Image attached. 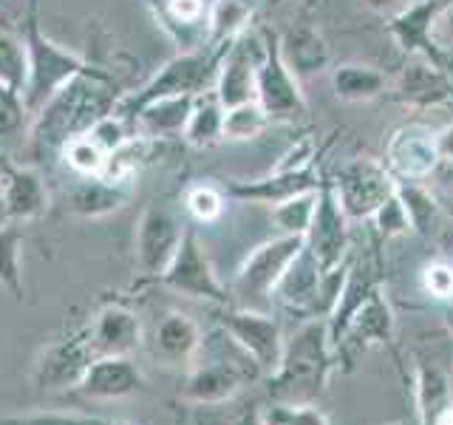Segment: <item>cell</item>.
I'll return each instance as SVG.
<instances>
[{
    "instance_id": "6da1fadb",
    "label": "cell",
    "mask_w": 453,
    "mask_h": 425,
    "mask_svg": "<svg viewBox=\"0 0 453 425\" xmlns=\"http://www.w3.org/2000/svg\"><path fill=\"white\" fill-rule=\"evenodd\" d=\"M119 99V85L103 68L94 66L74 77L32 117V128H28L32 159L42 162L46 156H60L68 139L88 134L99 120L117 108Z\"/></svg>"
},
{
    "instance_id": "7a4b0ae2",
    "label": "cell",
    "mask_w": 453,
    "mask_h": 425,
    "mask_svg": "<svg viewBox=\"0 0 453 425\" xmlns=\"http://www.w3.org/2000/svg\"><path fill=\"white\" fill-rule=\"evenodd\" d=\"M340 368L326 318H309L283 340L280 363L269 375V394L275 403H315Z\"/></svg>"
},
{
    "instance_id": "3957f363",
    "label": "cell",
    "mask_w": 453,
    "mask_h": 425,
    "mask_svg": "<svg viewBox=\"0 0 453 425\" xmlns=\"http://www.w3.org/2000/svg\"><path fill=\"white\" fill-rule=\"evenodd\" d=\"M264 377L261 366L250 352L241 349L221 326L202 335L196 358L190 360L188 377L181 382V397L196 406H219Z\"/></svg>"
},
{
    "instance_id": "277c9868",
    "label": "cell",
    "mask_w": 453,
    "mask_h": 425,
    "mask_svg": "<svg viewBox=\"0 0 453 425\" xmlns=\"http://www.w3.org/2000/svg\"><path fill=\"white\" fill-rule=\"evenodd\" d=\"M23 42L28 54V74H26V89L20 97H23V108L28 117H35L63 85H68L74 77L94 68L85 57L57 46V42L42 32L40 0H28V6H26Z\"/></svg>"
},
{
    "instance_id": "5b68a950",
    "label": "cell",
    "mask_w": 453,
    "mask_h": 425,
    "mask_svg": "<svg viewBox=\"0 0 453 425\" xmlns=\"http://www.w3.org/2000/svg\"><path fill=\"white\" fill-rule=\"evenodd\" d=\"M233 42L204 46V49H196V51H179L176 57H170L167 63H162L159 68H156L145 85H139L136 91L122 94V99L113 111H117L122 120L131 122L139 108L156 103V99L210 91L212 82H216L221 57L226 54V49H230Z\"/></svg>"
},
{
    "instance_id": "8992f818",
    "label": "cell",
    "mask_w": 453,
    "mask_h": 425,
    "mask_svg": "<svg viewBox=\"0 0 453 425\" xmlns=\"http://www.w3.org/2000/svg\"><path fill=\"white\" fill-rule=\"evenodd\" d=\"M255 103L264 108L269 122L297 125L306 120L309 105L287 60L280 54V35L273 28H261V57L255 68Z\"/></svg>"
},
{
    "instance_id": "52a82bcc",
    "label": "cell",
    "mask_w": 453,
    "mask_h": 425,
    "mask_svg": "<svg viewBox=\"0 0 453 425\" xmlns=\"http://www.w3.org/2000/svg\"><path fill=\"white\" fill-rule=\"evenodd\" d=\"M303 247H306L303 236H278L255 247L233 278L230 287L233 304L258 309V304L269 301L280 275L287 273V267L297 259V252Z\"/></svg>"
},
{
    "instance_id": "ba28073f",
    "label": "cell",
    "mask_w": 453,
    "mask_h": 425,
    "mask_svg": "<svg viewBox=\"0 0 453 425\" xmlns=\"http://www.w3.org/2000/svg\"><path fill=\"white\" fill-rule=\"evenodd\" d=\"M153 283L173 290L179 295L198 298V301H210L216 306L233 304L230 290L221 283L216 267H212L210 255L202 244V238H198L196 227H190V224L184 227L181 244L173 255V261L167 264V269Z\"/></svg>"
},
{
    "instance_id": "9c48e42d",
    "label": "cell",
    "mask_w": 453,
    "mask_h": 425,
    "mask_svg": "<svg viewBox=\"0 0 453 425\" xmlns=\"http://www.w3.org/2000/svg\"><path fill=\"white\" fill-rule=\"evenodd\" d=\"M337 202L349 216V221H365L396 193V179L386 162L372 159V156H357L346 162L332 176Z\"/></svg>"
},
{
    "instance_id": "30bf717a",
    "label": "cell",
    "mask_w": 453,
    "mask_h": 425,
    "mask_svg": "<svg viewBox=\"0 0 453 425\" xmlns=\"http://www.w3.org/2000/svg\"><path fill=\"white\" fill-rule=\"evenodd\" d=\"M216 323L241 349L252 354L266 377L275 372L283 354V340L287 337L280 332V323L269 315V312L226 304L216 309Z\"/></svg>"
},
{
    "instance_id": "8fae6325",
    "label": "cell",
    "mask_w": 453,
    "mask_h": 425,
    "mask_svg": "<svg viewBox=\"0 0 453 425\" xmlns=\"http://www.w3.org/2000/svg\"><path fill=\"white\" fill-rule=\"evenodd\" d=\"M184 227L188 224H181L176 210L167 207L165 202H153L142 210L139 224H136V236H134L136 267H139L142 278L153 283L165 273L181 244Z\"/></svg>"
},
{
    "instance_id": "7c38bea8",
    "label": "cell",
    "mask_w": 453,
    "mask_h": 425,
    "mask_svg": "<svg viewBox=\"0 0 453 425\" xmlns=\"http://www.w3.org/2000/svg\"><path fill=\"white\" fill-rule=\"evenodd\" d=\"M306 247L318 259L323 275H329L351 261L349 259V216L337 202L332 176H323L318 188V205H315V216H311L309 233H306Z\"/></svg>"
},
{
    "instance_id": "4fadbf2b",
    "label": "cell",
    "mask_w": 453,
    "mask_h": 425,
    "mask_svg": "<svg viewBox=\"0 0 453 425\" xmlns=\"http://www.w3.org/2000/svg\"><path fill=\"white\" fill-rule=\"evenodd\" d=\"M436 131L425 122H403L396 125L386 139V156L382 162L391 170L394 179L403 182H425L431 179L439 165Z\"/></svg>"
},
{
    "instance_id": "5bb4252c",
    "label": "cell",
    "mask_w": 453,
    "mask_h": 425,
    "mask_svg": "<svg viewBox=\"0 0 453 425\" xmlns=\"http://www.w3.org/2000/svg\"><path fill=\"white\" fill-rule=\"evenodd\" d=\"M386 97L411 111L453 108V80L445 68L422 60V57H411L405 68L396 74L394 85H388Z\"/></svg>"
},
{
    "instance_id": "9a60e30c",
    "label": "cell",
    "mask_w": 453,
    "mask_h": 425,
    "mask_svg": "<svg viewBox=\"0 0 453 425\" xmlns=\"http://www.w3.org/2000/svg\"><path fill=\"white\" fill-rule=\"evenodd\" d=\"M320 182H323V170L315 162L303 170H275L273 167L266 176H258V179H230L224 184V193L230 196L233 202L275 207L292 196L318 190Z\"/></svg>"
},
{
    "instance_id": "2e32d148",
    "label": "cell",
    "mask_w": 453,
    "mask_h": 425,
    "mask_svg": "<svg viewBox=\"0 0 453 425\" xmlns=\"http://www.w3.org/2000/svg\"><path fill=\"white\" fill-rule=\"evenodd\" d=\"M94 354L88 349V332H74L68 337L51 340V344L40 352L35 380L42 391H65L77 389Z\"/></svg>"
},
{
    "instance_id": "e0dca14e",
    "label": "cell",
    "mask_w": 453,
    "mask_h": 425,
    "mask_svg": "<svg viewBox=\"0 0 453 425\" xmlns=\"http://www.w3.org/2000/svg\"><path fill=\"white\" fill-rule=\"evenodd\" d=\"M261 57V37H252V32L241 35L219 63V74L212 82L219 103L224 108H235L244 103H255V68Z\"/></svg>"
},
{
    "instance_id": "ac0fdd59",
    "label": "cell",
    "mask_w": 453,
    "mask_h": 425,
    "mask_svg": "<svg viewBox=\"0 0 453 425\" xmlns=\"http://www.w3.org/2000/svg\"><path fill=\"white\" fill-rule=\"evenodd\" d=\"M439 6H442V0H414V4L403 6L396 14L386 18V28L403 54L422 57V60L448 71V57L434 46L431 35Z\"/></svg>"
},
{
    "instance_id": "d6986e66",
    "label": "cell",
    "mask_w": 453,
    "mask_h": 425,
    "mask_svg": "<svg viewBox=\"0 0 453 425\" xmlns=\"http://www.w3.org/2000/svg\"><path fill=\"white\" fill-rule=\"evenodd\" d=\"M142 4L179 51L207 46V14L212 0H142Z\"/></svg>"
},
{
    "instance_id": "ffe728a7",
    "label": "cell",
    "mask_w": 453,
    "mask_h": 425,
    "mask_svg": "<svg viewBox=\"0 0 453 425\" xmlns=\"http://www.w3.org/2000/svg\"><path fill=\"white\" fill-rule=\"evenodd\" d=\"M49 210L46 182L28 165H14L0 156V212L6 221L40 219Z\"/></svg>"
},
{
    "instance_id": "44dd1931",
    "label": "cell",
    "mask_w": 453,
    "mask_h": 425,
    "mask_svg": "<svg viewBox=\"0 0 453 425\" xmlns=\"http://www.w3.org/2000/svg\"><path fill=\"white\" fill-rule=\"evenodd\" d=\"M394 332H396L394 306L386 298V290L377 287L372 292V298L360 306L357 315H354V321L349 323L343 344L337 349L340 363H351L357 352L374 349V346H388L394 340Z\"/></svg>"
},
{
    "instance_id": "7402d4cb",
    "label": "cell",
    "mask_w": 453,
    "mask_h": 425,
    "mask_svg": "<svg viewBox=\"0 0 453 425\" xmlns=\"http://www.w3.org/2000/svg\"><path fill=\"white\" fill-rule=\"evenodd\" d=\"M142 340V321L125 304L103 306L88 329V349L94 358H134Z\"/></svg>"
},
{
    "instance_id": "603a6c76",
    "label": "cell",
    "mask_w": 453,
    "mask_h": 425,
    "mask_svg": "<svg viewBox=\"0 0 453 425\" xmlns=\"http://www.w3.org/2000/svg\"><path fill=\"white\" fill-rule=\"evenodd\" d=\"M77 389L91 400H122L145 389V375L134 358H94Z\"/></svg>"
},
{
    "instance_id": "cb8c5ba5",
    "label": "cell",
    "mask_w": 453,
    "mask_h": 425,
    "mask_svg": "<svg viewBox=\"0 0 453 425\" xmlns=\"http://www.w3.org/2000/svg\"><path fill=\"white\" fill-rule=\"evenodd\" d=\"M202 326H198L190 315L170 309L156 321L150 332V352L156 360L167 366H181L196 358L198 346H202Z\"/></svg>"
},
{
    "instance_id": "d4e9b609",
    "label": "cell",
    "mask_w": 453,
    "mask_h": 425,
    "mask_svg": "<svg viewBox=\"0 0 453 425\" xmlns=\"http://www.w3.org/2000/svg\"><path fill=\"white\" fill-rule=\"evenodd\" d=\"M134 198V184H117L105 176H80L65 193V210L80 219H105Z\"/></svg>"
},
{
    "instance_id": "484cf974",
    "label": "cell",
    "mask_w": 453,
    "mask_h": 425,
    "mask_svg": "<svg viewBox=\"0 0 453 425\" xmlns=\"http://www.w3.org/2000/svg\"><path fill=\"white\" fill-rule=\"evenodd\" d=\"M280 54L297 80L323 74L332 63L329 42L315 23H295L280 35Z\"/></svg>"
},
{
    "instance_id": "4316f807",
    "label": "cell",
    "mask_w": 453,
    "mask_h": 425,
    "mask_svg": "<svg viewBox=\"0 0 453 425\" xmlns=\"http://www.w3.org/2000/svg\"><path fill=\"white\" fill-rule=\"evenodd\" d=\"M380 287V278L374 273V267L368 261H351L346 269V278H343V287H340L337 301L329 312V337H332V346L340 349L343 344V335L349 329V323L354 321V315L360 312V306L372 298V292Z\"/></svg>"
},
{
    "instance_id": "83f0119b",
    "label": "cell",
    "mask_w": 453,
    "mask_h": 425,
    "mask_svg": "<svg viewBox=\"0 0 453 425\" xmlns=\"http://www.w3.org/2000/svg\"><path fill=\"white\" fill-rule=\"evenodd\" d=\"M196 94H181V97H165L156 99V103L139 108L131 120V131L148 139H170V136H181L188 117L193 111Z\"/></svg>"
},
{
    "instance_id": "f1b7e54d",
    "label": "cell",
    "mask_w": 453,
    "mask_h": 425,
    "mask_svg": "<svg viewBox=\"0 0 453 425\" xmlns=\"http://www.w3.org/2000/svg\"><path fill=\"white\" fill-rule=\"evenodd\" d=\"M388 85L386 71L368 63H340L332 68V91L340 103H372V99L386 97Z\"/></svg>"
},
{
    "instance_id": "f546056e",
    "label": "cell",
    "mask_w": 453,
    "mask_h": 425,
    "mask_svg": "<svg viewBox=\"0 0 453 425\" xmlns=\"http://www.w3.org/2000/svg\"><path fill=\"white\" fill-rule=\"evenodd\" d=\"M396 198H400L405 212H408L411 233H417L422 238H436L445 230L448 212L442 205H439V198L425 188L422 182L396 179Z\"/></svg>"
},
{
    "instance_id": "4dcf8cb0",
    "label": "cell",
    "mask_w": 453,
    "mask_h": 425,
    "mask_svg": "<svg viewBox=\"0 0 453 425\" xmlns=\"http://www.w3.org/2000/svg\"><path fill=\"white\" fill-rule=\"evenodd\" d=\"M181 139L196 151L216 148L219 142H224V105L219 103L212 89L196 94V103L188 117V125L181 131Z\"/></svg>"
},
{
    "instance_id": "1f68e13d",
    "label": "cell",
    "mask_w": 453,
    "mask_h": 425,
    "mask_svg": "<svg viewBox=\"0 0 453 425\" xmlns=\"http://www.w3.org/2000/svg\"><path fill=\"white\" fill-rule=\"evenodd\" d=\"M453 400L450 377L442 366L431 360L417 363V425H436L439 414Z\"/></svg>"
},
{
    "instance_id": "d6a6232c",
    "label": "cell",
    "mask_w": 453,
    "mask_h": 425,
    "mask_svg": "<svg viewBox=\"0 0 453 425\" xmlns=\"http://www.w3.org/2000/svg\"><path fill=\"white\" fill-rule=\"evenodd\" d=\"M252 14L247 0H212L207 14V46H221L247 35Z\"/></svg>"
},
{
    "instance_id": "836d02e7",
    "label": "cell",
    "mask_w": 453,
    "mask_h": 425,
    "mask_svg": "<svg viewBox=\"0 0 453 425\" xmlns=\"http://www.w3.org/2000/svg\"><path fill=\"white\" fill-rule=\"evenodd\" d=\"M23 230L18 221L0 224V287H4L14 301H23L26 287H23Z\"/></svg>"
},
{
    "instance_id": "e575fe53",
    "label": "cell",
    "mask_w": 453,
    "mask_h": 425,
    "mask_svg": "<svg viewBox=\"0 0 453 425\" xmlns=\"http://www.w3.org/2000/svg\"><path fill=\"white\" fill-rule=\"evenodd\" d=\"M28 74V54L23 35H14L0 26V89L23 94Z\"/></svg>"
},
{
    "instance_id": "d590c367",
    "label": "cell",
    "mask_w": 453,
    "mask_h": 425,
    "mask_svg": "<svg viewBox=\"0 0 453 425\" xmlns=\"http://www.w3.org/2000/svg\"><path fill=\"white\" fill-rule=\"evenodd\" d=\"M315 205H318V190L292 196L287 202H280L273 207V221L280 230V236H303L309 233L311 216H315Z\"/></svg>"
},
{
    "instance_id": "8d00e7d4",
    "label": "cell",
    "mask_w": 453,
    "mask_h": 425,
    "mask_svg": "<svg viewBox=\"0 0 453 425\" xmlns=\"http://www.w3.org/2000/svg\"><path fill=\"white\" fill-rule=\"evenodd\" d=\"M273 125L258 103H244L224 108V139L226 142H252Z\"/></svg>"
},
{
    "instance_id": "74e56055",
    "label": "cell",
    "mask_w": 453,
    "mask_h": 425,
    "mask_svg": "<svg viewBox=\"0 0 453 425\" xmlns=\"http://www.w3.org/2000/svg\"><path fill=\"white\" fill-rule=\"evenodd\" d=\"M60 159L74 170L77 176H103L108 153L99 148L88 134H82L65 142L60 151Z\"/></svg>"
},
{
    "instance_id": "f35d334b",
    "label": "cell",
    "mask_w": 453,
    "mask_h": 425,
    "mask_svg": "<svg viewBox=\"0 0 453 425\" xmlns=\"http://www.w3.org/2000/svg\"><path fill=\"white\" fill-rule=\"evenodd\" d=\"M226 202L230 196L224 193V188H216V184H190L184 190V210L190 212V219L198 224H212L224 216Z\"/></svg>"
},
{
    "instance_id": "ab89813d",
    "label": "cell",
    "mask_w": 453,
    "mask_h": 425,
    "mask_svg": "<svg viewBox=\"0 0 453 425\" xmlns=\"http://www.w3.org/2000/svg\"><path fill=\"white\" fill-rule=\"evenodd\" d=\"M266 425H332L318 403H275L264 411Z\"/></svg>"
},
{
    "instance_id": "60d3db41",
    "label": "cell",
    "mask_w": 453,
    "mask_h": 425,
    "mask_svg": "<svg viewBox=\"0 0 453 425\" xmlns=\"http://www.w3.org/2000/svg\"><path fill=\"white\" fill-rule=\"evenodd\" d=\"M425 295H431L434 301L453 304V261L448 259H431L419 273Z\"/></svg>"
},
{
    "instance_id": "b9f144b4",
    "label": "cell",
    "mask_w": 453,
    "mask_h": 425,
    "mask_svg": "<svg viewBox=\"0 0 453 425\" xmlns=\"http://www.w3.org/2000/svg\"><path fill=\"white\" fill-rule=\"evenodd\" d=\"M0 425H113L105 417L91 414H63V411H35V414L0 417Z\"/></svg>"
},
{
    "instance_id": "7bdbcfd3",
    "label": "cell",
    "mask_w": 453,
    "mask_h": 425,
    "mask_svg": "<svg viewBox=\"0 0 453 425\" xmlns=\"http://www.w3.org/2000/svg\"><path fill=\"white\" fill-rule=\"evenodd\" d=\"M372 221H374V230H377V236L382 241H391V238H400V236H408L411 233L408 212H405L400 198H396V193L374 212Z\"/></svg>"
},
{
    "instance_id": "ee69618b",
    "label": "cell",
    "mask_w": 453,
    "mask_h": 425,
    "mask_svg": "<svg viewBox=\"0 0 453 425\" xmlns=\"http://www.w3.org/2000/svg\"><path fill=\"white\" fill-rule=\"evenodd\" d=\"M88 136H91L105 153H113L119 145H125V142L131 139L134 134H131V122L122 120L117 111H111L108 117H103V120H99V122L91 128Z\"/></svg>"
},
{
    "instance_id": "f6af8a7d",
    "label": "cell",
    "mask_w": 453,
    "mask_h": 425,
    "mask_svg": "<svg viewBox=\"0 0 453 425\" xmlns=\"http://www.w3.org/2000/svg\"><path fill=\"white\" fill-rule=\"evenodd\" d=\"M26 108H23V97L0 89V139L6 136H18L23 131L26 122Z\"/></svg>"
},
{
    "instance_id": "bcb514c9",
    "label": "cell",
    "mask_w": 453,
    "mask_h": 425,
    "mask_svg": "<svg viewBox=\"0 0 453 425\" xmlns=\"http://www.w3.org/2000/svg\"><path fill=\"white\" fill-rule=\"evenodd\" d=\"M431 35H434V46L450 60L453 57V0H442V6H439L434 18Z\"/></svg>"
},
{
    "instance_id": "7dc6e473",
    "label": "cell",
    "mask_w": 453,
    "mask_h": 425,
    "mask_svg": "<svg viewBox=\"0 0 453 425\" xmlns=\"http://www.w3.org/2000/svg\"><path fill=\"white\" fill-rule=\"evenodd\" d=\"M363 6L368 12L380 14V18H391V14H396L405 4H403V0H363Z\"/></svg>"
},
{
    "instance_id": "c3c4849f",
    "label": "cell",
    "mask_w": 453,
    "mask_h": 425,
    "mask_svg": "<svg viewBox=\"0 0 453 425\" xmlns=\"http://www.w3.org/2000/svg\"><path fill=\"white\" fill-rule=\"evenodd\" d=\"M431 179H436L453 196V159H439V165L434 167Z\"/></svg>"
},
{
    "instance_id": "681fc988",
    "label": "cell",
    "mask_w": 453,
    "mask_h": 425,
    "mask_svg": "<svg viewBox=\"0 0 453 425\" xmlns=\"http://www.w3.org/2000/svg\"><path fill=\"white\" fill-rule=\"evenodd\" d=\"M436 148H439V156H442V159H453V125L436 131Z\"/></svg>"
},
{
    "instance_id": "f907efd6",
    "label": "cell",
    "mask_w": 453,
    "mask_h": 425,
    "mask_svg": "<svg viewBox=\"0 0 453 425\" xmlns=\"http://www.w3.org/2000/svg\"><path fill=\"white\" fill-rule=\"evenodd\" d=\"M235 425H266L264 411H261L258 406H250V408H244V411H241V414L235 417Z\"/></svg>"
},
{
    "instance_id": "816d5d0a",
    "label": "cell",
    "mask_w": 453,
    "mask_h": 425,
    "mask_svg": "<svg viewBox=\"0 0 453 425\" xmlns=\"http://www.w3.org/2000/svg\"><path fill=\"white\" fill-rule=\"evenodd\" d=\"M442 323H445V329L453 335V304L445 306V315H442Z\"/></svg>"
},
{
    "instance_id": "f5cc1de1",
    "label": "cell",
    "mask_w": 453,
    "mask_h": 425,
    "mask_svg": "<svg viewBox=\"0 0 453 425\" xmlns=\"http://www.w3.org/2000/svg\"><path fill=\"white\" fill-rule=\"evenodd\" d=\"M287 0H266V6H273V9H278V6H283Z\"/></svg>"
},
{
    "instance_id": "db71d44e",
    "label": "cell",
    "mask_w": 453,
    "mask_h": 425,
    "mask_svg": "<svg viewBox=\"0 0 453 425\" xmlns=\"http://www.w3.org/2000/svg\"><path fill=\"white\" fill-rule=\"evenodd\" d=\"M388 425H417V420H396V422H388Z\"/></svg>"
}]
</instances>
